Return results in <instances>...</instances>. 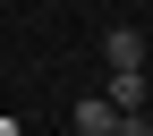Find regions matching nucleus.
Listing matches in <instances>:
<instances>
[{
  "instance_id": "1",
  "label": "nucleus",
  "mask_w": 153,
  "mask_h": 136,
  "mask_svg": "<svg viewBox=\"0 0 153 136\" xmlns=\"http://www.w3.org/2000/svg\"><path fill=\"white\" fill-rule=\"evenodd\" d=\"M102 51H111V68H145V34H136V26H111Z\"/></svg>"
},
{
  "instance_id": "2",
  "label": "nucleus",
  "mask_w": 153,
  "mask_h": 136,
  "mask_svg": "<svg viewBox=\"0 0 153 136\" xmlns=\"http://www.w3.org/2000/svg\"><path fill=\"white\" fill-rule=\"evenodd\" d=\"M111 111H145V77L136 68H111Z\"/></svg>"
},
{
  "instance_id": "3",
  "label": "nucleus",
  "mask_w": 153,
  "mask_h": 136,
  "mask_svg": "<svg viewBox=\"0 0 153 136\" xmlns=\"http://www.w3.org/2000/svg\"><path fill=\"white\" fill-rule=\"evenodd\" d=\"M76 136H119V111L111 102H76Z\"/></svg>"
},
{
  "instance_id": "4",
  "label": "nucleus",
  "mask_w": 153,
  "mask_h": 136,
  "mask_svg": "<svg viewBox=\"0 0 153 136\" xmlns=\"http://www.w3.org/2000/svg\"><path fill=\"white\" fill-rule=\"evenodd\" d=\"M119 136H153V119L145 111H119Z\"/></svg>"
},
{
  "instance_id": "5",
  "label": "nucleus",
  "mask_w": 153,
  "mask_h": 136,
  "mask_svg": "<svg viewBox=\"0 0 153 136\" xmlns=\"http://www.w3.org/2000/svg\"><path fill=\"white\" fill-rule=\"evenodd\" d=\"M0 136H17V128H0Z\"/></svg>"
}]
</instances>
